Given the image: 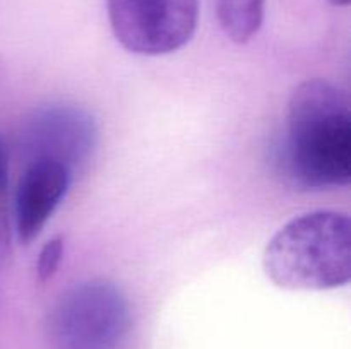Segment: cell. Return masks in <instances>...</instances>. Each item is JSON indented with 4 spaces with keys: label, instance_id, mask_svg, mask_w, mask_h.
Masks as SVG:
<instances>
[{
    "label": "cell",
    "instance_id": "6da1fadb",
    "mask_svg": "<svg viewBox=\"0 0 351 349\" xmlns=\"http://www.w3.org/2000/svg\"><path fill=\"white\" fill-rule=\"evenodd\" d=\"M287 163L291 177L311 188L351 181L350 99L326 79H308L288 105Z\"/></svg>",
    "mask_w": 351,
    "mask_h": 349
},
{
    "label": "cell",
    "instance_id": "ba28073f",
    "mask_svg": "<svg viewBox=\"0 0 351 349\" xmlns=\"http://www.w3.org/2000/svg\"><path fill=\"white\" fill-rule=\"evenodd\" d=\"M64 257V236H53L40 250L36 263V277L41 284L48 283L57 274Z\"/></svg>",
    "mask_w": 351,
    "mask_h": 349
},
{
    "label": "cell",
    "instance_id": "9c48e42d",
    "mask_svg": "<svg viewBox=\"0 0 351 349\" xmlns=\"http://www.w3.org/2000/svg\"><path fill=\"white\" fill-rule=\"evenodd\" d=\"M7 185H9V159H7L5 144L0 137V201L5 195Z\"/></svg>",
    "mask_w": 351,
    "mask_h": 349
},
{
    "label": "cell",
    "instance_id": "277c9868",
    "mask_svg": "<svg viewBox=\"0 0 351 349\" xmlns=\"http://www.w3.org/2000/svg\"><path fill=\"white\" fill-rule=\"evenodd\" d=\"M117 41L146 57L173 53L194 36L199 0H106Z\"/></svg>",
    "mask_w": 351,
    "mask_h": 349
},
{
    "label": "cell",
    "instance_id": "8992f818",
    "mask_svg": "<svg viewBox=\"0 0 351 349\" xmlns=\"http://www.w3.org/2000/svg\"><path fill=\"white\" fill-rule=\"evenodd\" d=\"M72 173L64 164L48 159L29 161L16 190V228L23 243L40 235L65 197Z\"/></svg>",
    "mask_w": 351,
    "mask_h": 349
},
{
    "label": "cell",
    "instance_id": "7a4b0ae2",
    "mask_svg": "<svg viewBox=\"0 0 351 349\" xmlns=\"http://www.w3.org/2000/svg\"><path fill=\"white\" fill-rule=\"evenodd\" d=\"M264 272L278 287L326 291L351 279V221L338 211H312L288 221L269 240Z\"/></svg>",
    "mask_w": 351,
    "mask_h": 349
},
{
    "label": "cell",
    "instance_id": "5b68a950",
    "mask_svg": "<svg viewBox=\"0 0 351 349\" xmlns=\"http://www.w3.org/2000/svg\"><path fill=\"white\" fill-rule=\"evenodd\" d=\"M98 144V125L88 109L50 103L34 109L21 132V149L29 161L48 159L74 170L86 166Z\"/></svg>",
    "mask_w": 351,
    "mask_h": 349
},
{
    "label": "cell",
    "instance_id": "52a82bcc",
    "mask_svg": "<svg viewBox=\"0 0 351 349\" xmlns=\"http://www.w3.org/2000/svg\"><path fill=\"white\" fill-rule=\"evenodd\" d=\"M216 12L226 36L233 43L245 44L263 26L264 0H218Z\"/></svg>",
    "mask_w": 351,
    "mask_h": 349
},
{
    "label": "cell",
    "instance_id": "30bf717a",
    "mask_svg": "<svg viewBox=\"0 0 351 349\" xmlns=\"http://www.w3.org/2000/svg\"><path fill=\"white\" fill-rule=\"evenodd\" d=\"M329 2L335 3V5H339V7L350 5V0H329Z\"/></svg>",
    "mask_w": 351,
    "mask_h": 349
},
{
    "label": "cell",
    "instance_id": "3957f363",
    "mask_svg": "<svg viewBox=\"0 0 351 349\" xmlns=\"http://www.w3.org/2000/svg\"><path fill=\"white\" fill-rule=\"evenodd\" d=\"M130 305L110 279H89L65 291L50 320L57 349H120L130 332Z\"/></svg>",
    "mask_w": 351,
    "mask_h": 349
}]
</instances>
